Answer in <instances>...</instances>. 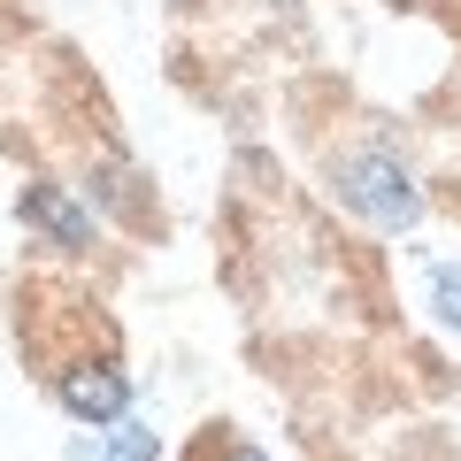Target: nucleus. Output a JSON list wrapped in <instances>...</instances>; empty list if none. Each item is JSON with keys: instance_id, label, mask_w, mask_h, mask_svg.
<instances>
[{"instance_id": "f257e3e1", "label": "nucleus", "mask_w": 461, "mask_h": 461, "mask_svg": "<svg viewBox=\"0 0 461 461\" xmlns=\"http://www.w3.org/2000/svg\"><path fill=\"white\" fill-rule=\"evenodd\" d=\"M330 200L354 208L369 230H415L423 223V193H415L408 162L393 147H354L330 162Z\"/></svg>"}, {"instance_id": "f03ea898", "label": "nucleus", "mask_w": 461, "mask_h": 461, "mask_svg": "<svg viewBox=\"0 0 461 461\" xmlns=\"http://www.w3.org/2000/svg\"><path fill=\"white\" fill-rule=\"evenodd\" d=\"M16 215H23V230H39L47 247H62V254H85L93 247V208H85L69 185H54V177H32L16 193Z\"/></svg>"}, {"instance_id": "7ed1b4c3", "label": "nucleus", "mask_w": 461, "mask_h": 461, "mask_svg": "<svg viewBox=\"0 0 461 461\" xmlns=\"http://www.w3.org/2000/svg\"><path fill=\"white\" fill-rule=\"evenodd\" d=\"M54 400H62L77 423L100 430V423H123V415H131V377L115 362H69L62 377H54Z\"/></svg>"}, {"instance_id": "20e7f679", "label": "nucleus", "mask_w": 461, "mask_h": 461, "mask_svg": "<svg viewBox=\"0 0 461 461\" xmlns=\"http://www.w3.org/2000/svg\"><path fill=\"white\" fill-rule=\"evenodd\" d=\"M423 308L438 315L446 330H461V262H430L423 269Z\"/></svg>"}, {"instance_id": "39448f33", "label": "nucleus", "mask_w": 461, "mask_h": 461, "mask_svg": "<svg viewBox=\"0 0 461 461\" xmlns=\"http://www.w3.org/2000/svg\"><path fill=\"white\" fill-rule=\"evenodd\" d=\"M154 454H162V446H154L147 423H115V454H100V438L93 446L77 438V461H154Z\"/></svg>"}, {"instance_id": "423d86ee", "label": "nucleus", "mask_w": 461, "mask_h": 461, "mask_svg": "<svg viewBox=\"0 0 461 461\" xmlns=\"http://www.w3.org/2000/svg\"><path fill=\"white\" fill-rule=\"evenodd\" d=\"M215 461H269V454H254V446H223Z\"/></svg>"}]
</instances>
